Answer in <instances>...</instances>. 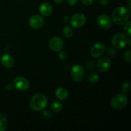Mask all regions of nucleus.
I'll return each instance as SVG.
<instances>
[{
  "instance_id": "obj_16",
  "label": "nucleus",
  "mask_w": 131,
  "mask_h": 131,
  "mask_svg": "<svg viewBox=\"0 0 131 131\" xmlns=\"http://www.w3.org/2000/svg\"><path fill=\"white\" fill-rule=\"evenodd\" d=\"M62 104L59 101H54L51 104V109L55 113H59L62 110Z\"/></svg>"
},
{
  "instance_id": "obj_3",
  "label": "nucleus",
  "mask_w": 131,
  "mask_h": 131,
  "mask_svg": "<svg viewBox=\"0 0 131 131\" xmlns=\"http://www.w3.org/2000/svg\"><path fill=\"white\" fill-rule=\"evenodd\" d=\"M127 97L123 93L115 95L111 101V106L115 110H121L124 108L127 104Z\"/></svg>"
},
{
  "instance_id": "obj_27",
  "label": "nucleus",
  "mask_w": 131,
  "mask_h": 131,
  "mask_svg": "<svg viewBox=\"0 0 131 131\" xmlns=\"http://www.w3.org/2000/svg\"><path fill=\"white\" fill-rule=\"evenodd\" d=\"M59 57H60L61 60H65V59L67 58L66 53H65V52H61V53L60 54V55H59Z\"/></svg>"
},
{
  "instance_id": "obj_17",
  "label": "nucleus",
  "mask_w": 131,
  "mask_h": 131,
  "mask_svg": "<svg viewBox=\"0 0 131 131\" xmlns=\"http://www.w3.org/2000/svg\"><path fill=\"white\" fill-rule=\"evenodd\" d=\"M8 126V121L3 115L0 113V131H3Z\"/></svg>"
},
{
  "instance_id": "obj_12",
  "label": "nucleus",
  "mask_w": 131,
  "mask_h": 131,
  "mask_svg": "<svg viewBox=\"0 0 131 131\" xmlns=\"http://www.w3.org/2000/svg\"><path fill=\"white\" fill-rule=\"evenodd\" d=\"M111 66V62L107 58H102L97 63V69L99 71L105 72L110 70Z\"/></svg>"
},
{
  "instance_id": "obj_15",
  "label": "nucleus",
  "mask_w": 131,
  "mask_h": 131,
  "mask_svg": "<svg viewBox=\"0 0 131 131\" xmlns=\"http://www.w3.org/2000/svg\"><path fill=\"white\" fill-rule=\"evenodd\" d=\"M68 92L66 89L63 88H60L56 91V96L58 99L61 101L66 99L68 97Z\"/></svg>"
},
{
  "instance_id": "obj_9",
  "label": "nucleus",
  "mask_w": 131,
  "mask_h": 131,
  "mask_svg": "<svg viewBox=\"0 0 131 131\" xmlns=\"http://www.w3.org/2000/svg\"><path fill=\"white\" fill-rule=\"evenodd\" d=\"M105 50H106V47L104 44L101 42H99L95 43L92 48L90 51L91 55L92 57L97 58L101 57L103 54L104 52H105Z\"/></svg>"
},
{
  "instance_id": "obj_22",
  "label": "nucleus",
  "mask_w": 131,
  "mask_h": 131,
  "mask_svg": "<svg viewBox=\"0 0 131 131\" xmlns=\"http://www.w3.org/2000/svg\"><path fill=\"white\" fill-rule=\"evenodd\" d=\"M130 24L131 23L129 21L124 26V31H125L126 35L129 36V37L130 36Z\"/></svg>"
},
{
  "instance_id": "obj_30",
  "label": "nucleus",
  "mask_w": 131,
  "mask_h": 131,
  "mask_svg": "<svg viewBox=\"0 0 131 131\" xmlns=\"http://www.w3.org/2000/svg\"><path fill=\"white\" fill-rule=\"evenodd\" d=\"M54 1L56 3H62L64 0H54Z\"/></svg>"
},
{
  "instance_id": "obj_5",
  "label": "nucleus",
  "mask_w": 131,
  "mask_h": 131,
  "mask_svg": "<svg viewBox=\"0 0 131 131\" xmlns=\"http://www.w3.org/2000/svg\"><path fill=\"white\" fill-rule=\"evenodd\" d=\"M71 74L73 79L76 82H81L84 76V71L83 67L75 65L71 69Z\"/></svg>"
},
{
  "instance_id": "obj_23",
  "label": "nucleus",
  "mask_w": 131,
  "mask_h": 131,
  "mask_svg": "<svg viewBox=\"0 0 131 131\" xmlns=\"http://www.w3.org/2000/svg\"><path fill=\"white\" fill-rule=\"evenodd\" d=\"M96 0H81V1L82 2V3L84 4V5H87V6H89V5H92L95 2Z\"/></svg>"
},
{
  "instance_id": "obj_18",
  "label": "nucleus",
  "mask_w": 131,
  "mask_h": 131,
  "mask_svg": "<svg viewBox=\"0 0 131 131\" xmlns=\"http://www.w3.org/2000/svg\"><path fill=\"white\" fill-rule=\"evenodd\" d=\"M99 79V75L97 72H92L88 76V81L92 84H95Z\"/></svg>"
},
{
  "instance_id": "obj_8",
  "label": "nucleus",
  "mask_w": 131,
  "mask_h": 131,
  "mask_svg": "<svg viewBox=\"0 0 131 131\" xmlns=\"http://www.w3.org/2000/svg\"><path fill=\"white\" fill-rule=\"evenodd\" d=\"M51 49L54 52H60L63 48L64 43L62 40L59 37H53L51 38L49 43Z\"/></svg>"
},
{
  "instance_id": "obj_2",
  "label": "nucleus",
  "mask_w": 131,
  "mask_h": 131,
  "mask_svg": "<svg viewBox=\"0 0 131 131\" xmlns=\"http://www.w3.org/2000/svg\"><path fill=\"white\" fill-rule=\"evenodd\" d=\"M47 105V99L42 93H37L32 97L29 101V106L35 111H42Z\"/></svg>"
},
{
  "instance_id": "obj_11",
  "label": "nucleus",
  "mask_w": 131,
  "mask_h": 131,
  "mask_svg": "<svg viewBox=\"0 0 131 131\" xmlns=\"http://www.w3.org/2000/svg\"><path fill=\"white\" fill-rule=\"evenodd\" d=\"M97 24L101 28L107 29L111 26V20L110 17L105 14H102L99 16L97 19Z\"/></svg>"
},
{
  "instance_id": "obj_14",
  "label": "nucleus",
  "mask_w": 131,
  "mask_h": 131,
  "mask_svg": "<svg viewBox=\"0 0 131 131\" xmlns=\"http://www.w3.org/2000/svg\"><path fill=\"white\" fill-rule=\"evenodd\" d=\"M1 63L5 67L10 69L14 65V60L11 56L8 54H5L1 57Z\"/></svg>"
},
{
  "instance_id": "obj_10",
  "label": "nucleus",
  "mask_w": 131,
  "mask_h": 131,
  "mask_svg": "<svg viewBox=\"0 0 131 131\" xmlns=\"http://www.w3.org/2000/svg\"><path fill=\"white\" fill-rule=\"evenodd\" d=\"M29 24L31 28H34V29H39V28H42L44 24V20L40 15H35L30 18Z\"/></svg>"
},
{
  "instance_id": "obj_28",
  "label": "nucleus",
  "mask_w": 131,
  "mask_h": 131,
  "mask_svg": "<svg viewBox=\"0 0 131 131\" xmlns=\"http://www.w3.org/2000/svg\"><path fill=\"white\" fill-rule=\"evenodd\" d=\"M100 3H101L103 5H107L109 4L108 0H99Z\"/></svg>"
},
{
  "instance_id": "obj_13",
  "label": "nucleus",
  "mask_w": 131,
  "mask_h": 131,
  "mask_svg": "<svg viewBox=\"0 0 131 131\" xmlns=\"http://www.w3.org/2000/svg\"><path fill=\"white\" fill-rule=\"evenodd\" d=\"M52 10V6L48 3H43L39 7L40 14L45 17H47L51 15Z\"/></svg>"
},
{
  "instance_id": "obj_6",
  "label": "nucleus",
  "mask_w": 131,
  "mask_h": 131,
  "mask_svg": "<svg viewBox=\"0 0 131 131\" xmlns=\"http://www.w3.org/2000/svg\"><path fill=\"white\" fill-rule=\"evenodd\" d=\"M86 21V19L85 15L80 13L74 15L70 19V23L74 28H81L85 24Z\"/></svg>"
},
{
  "instance_id": "obj_4",
  "label": "nucleus",
  "mask_w": 131,
  "mask_h": 131,
  "mask_svg": "<svg viewBox=\"0 0 131 131\" xmlns=\"http://www.w3.org/2000/svg\"><path fill=\"white\" fill-rule=\"evenodd\" d=\"M127 41L128 38L125 35L119 33L113 36L111 40V43L115 48L120 49L126 46Z\"/></svg>"
},
{
  "instance_id": "obj_26",
  "label": "nucleus",
  "mask_w": 131,
  "mask_h": 131,
  "mask_svg": "<svg viewBox=\"0 0 131 131\" xmlns=\"http://www.w3.org/2000/svg\"><path fill=\"white\" fill-rule=\"evenodd\" d=\"M67 2L69 5H71V6H74V5H76L78 2V0H67Z\"/></svg>"
},
{
  "instance_id": "obj_1",
  "label": "nucleus",
  "mask_w": 131,
  "mask_h": 131,
  "mask_svg": "<svg viewBox=\"0 0 131 131\" xmlns=\"http://www.w3.org/2000/svg\"><path fill=\"white\" fill-rule=\"evenodd\" d=\"M130 17V10L124 6L117 7L113 11L112 14V19L113 23L116 25H122L125 24Z\"/></svg>"
},
{
  "instance_id": "obj_31",
  "label": "nucleus",
  "mask_w": 131,
  "mask_h": 131,
  "mask_svg": "<svg viewBox=\"0 0 131 131\" xmlns=\"http://www.w3.org/2000/svg\"><path fill=\"white\" fill-rule=\"evenodd\" d=\"M6 88H7L8 90H11L12 88V87L11 86V85H10V84H8L7 86H6Z\"/></svg>"
},
{
  "instance_id": "obj_20",
  "label": "nucleus",
  "mask_w": 131,
  "mask_h": 131,
  "mask_svg": "<svg viewBox=\"0 0 131 131\" xmlns=\"http://www.w3.org/2000/svg\"><path fill=\"white\" fill-rule=\"evenodd\" d=\"M130 90V84L129 82H125V83L122 84V93L124 95L127 94V93H129Z\"/></svg>"
},
{
  "instance_id": "obj_19",
  "label": "nucleus",
  "mask_w": 131,
  "mask_h": 131,
  "mask_svg": "<svg viewBox=\"0 0 131 131\" xmlns=\"http://www.w3.org/2000/svg\"><path fill=\"white\" fill-rule=\"evenodd\" d=\"M73 34V30L70 26H66L63 28V35L66 38H70L72 36Z\"/></svg>"
},
{
  "instance_id": "obj_29",
  "label": "nucleus",
  "mask_w": 131,
  "mask_h": 131,
  "mask_svg": "<svg viewBox=\"0 0 131 131\" xmlns=\"http://www.w3.org/2000/svg\"><path fill=\"white\" fill-rule=\"evenodd\" d=\"M113 53L114 54H116V52H115V51H114V50L113 49H111L109 50V51H108L109 55H110V56H112V54Z\"/></svg>"
},
{
  "instance_id": "obj_21",
  "label": "nucleus",
  "mask_w": 131,
  "mask_h": 131,
  "mask_svg": "<svg viewBox=\"0 0 131 131\" xmlns=\"http://www.w3.org/2000/svg\"><path fill=\"white\" fill-rule=\"evenodd\" d=\"M124 60L127 63H130L131 61V52L130 50H128L124 53Z\"/></svg>"
},
{
  "instance_id": "obj_25",
  "label": "nucleus",
  "mask_w": 131,
  "mask_h": 131,
  "mask_svg": "<svg viewBox=\"0 0 131 131\" xmlns=\"http://www.w3.org/2000/svg\"><path fill=\"white\" fill-rule=\"evenodd\" d=\"M42 115H43V117L46 118H49L51 117V113H50L47 111H44V112L42 113Z\"/></svg>"
},
{
  "instance_id": "obj_7",
  "label": "nucleus",
  "mask_w": 131,
  "mask_h": 131,
  "mask_svg": "<svg viewBox=\"0 0 131 131\" xmlns=\"http://www.w3.org/2000/svg\"><path fill=\"white\" fill-rule=\"evenodd\" d=\"M13 85L18 90L25 91L29 88V83L26 78L23 77H17L14 80Z\"/></svg>"
},
{
  "instance_id": "obj_24",
  "label": "nucleus",
  "mask_w": 131,
  "mask_h": 131,
  "mask_svg": "<svg viewBox=\"0 0 131 131\" xmlns=\"http://www.w3.org/2000/svg\"><path fill=\"white\" fill-rule=\"evenodd\" d=\"M86 67L87 69H89V70H92V69H94L95 63L93 61H88L86 63Z\"/></svg>"
}]
</instances>
